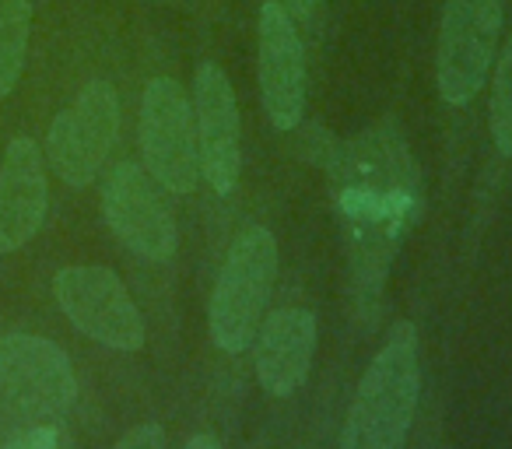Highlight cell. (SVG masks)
<instances>
[{
  "instance_id": "cell-18",
  "label": "cell",
  "mask_w": 512,
  "mask_h": 449,
  "mask_svg": "<svg viewBox=\"0 0 512 449\" xmlns=\"http://www.w3.org/2000/svg\"><path fill=\"white\" fill-rule=\"evenodd\" d=\"M183 449H221V442L218 439H214V435H193V439L190 442H186V446Z\"/></svg>"
},
{
  "instance_id": "cell-12",
  "label": "cell",
  "mask_w": 512,
  "mask_h": 449,
  "mask_svg": "<svg viewBox=\"0 0 512 449\" xmlns=\"http://www.w3.org/2000/svg\"><path fill=\"white\" fill-rule=\"evenodd\" d=\"M50 204L43 151L32 137H15L0 165V253H15L39 232Z\"/></svg>"
},
{
  "instance_id": "cell-15",
  "label": "cell",
  "mask_w": 512,
  "mask_h": 449,
  "mask_svg": "<svg viewBox=\"0 0 512 449\" xmlns=\"http://www.w3.org/2000/svg\"><path fill=\"white\" fill-rule=\"evenodd\" d=\"M491 141L502 155H512V36L491 81Z\"/></svg>"
},
{
  "instance_id": "cell-8",
  "label": "cell",
  "mask_w": 512,
  "mask_h": 449,
  "mask_svg": "<svg viewBox=\"0 0 512 449\" xmlns=\"http://www.w3.org/2000/svg\"><path fill=\"white\" fill-rule=\"evenodd\" d=\"M120 130V102L113 85L92 81L81 88V95L53 120L50 127V162L67 186H88L102 162L109 158Z\"/></svg>"
},
{
  "instance_id": "cell-2",
  "label": "cell",
  "mask_w": 512,
  "mask_h": 449,
  "mask_svg": "<svg viewBox=\"0 0 512 449\" xmlns=\"http://www.w3.org/2000/svg\"><path fill=\"white\" fill-rule=\"evenodd\" d=\"M421 393L418 330L414 323H393L390 337L365 369L355 404L341 432V449H397L411 432Z\"/></svg>"
},
{
  "instance_id": "cell-19",
  "label": "cell",
  "mask_w": 512,
  "mask_h": 449,
  "mask_svg": "<svg viewBox=\"0 0 512 449\" xmlns=\"http://www.w3.org/2000/svg\"><path fill=\"white\" fill-rule=\"evenodd\" d=\"M285 4H288V11H292V15H309L320 0H285Z\"/></svg>"
},
{
  "instance_id": "cell-1",
  "label": "cell",
  "mask_w": 512,
  "mask_h": 449,
  "mask_svg": "<svg viewBox=\"0 0 512 449\" xmlns=\"http://www.w3.org/2000/svg\"><path fill=\"white\" fill-rule=\"evenodd\" d=\"M330 190L351 253V278L362 306L379 299L390 264L418 218L421 179L404 134L390 123L369 127L337 148Z\"/></svg>"
},
{
  "instance_id": "cell-3",
  "label": "cell",
  "mask_w": 512,
  "mask_h": 449,
  "mask_svg": "<svg viewBox=\"0 0 512 449\" xmlns=\"http://www.w3.org/2000/svg\"><path fill=\"white\" fill-rule=\"evenodd\" d=\"M274 278H278V239L264 225H253L232 243L211 295L207 327L221 351L239 355L253 344L271 302Z\"/></svg>"
},
{
  "instance_id": "cell-4",
  "label": "cell",
  "mask_w": 512,
  "mask_h": 449,
  "mask_svg": "<svg viewBox=\"0 0 512 449\" xmlns=\"http://www.w3.org/2000/svg\"><path fill=\"white\" fill-rule=\"evenodd\" d=\"M502 29V0H446L435 81L449 106H467L488 81Z\"/></svg>"
},
{
  "instance_id": "cell-17",
  "label": "cell",
  "mask_w": 512,
  "mask_h": 449,
  "mask_svg": "<svg viewBox=\"0 0 512 449\" xmlns=\"http://www.w3.org/2000/svg\"><path fill=\"white\" fill-rule=\"evenodd\" d=\"M113 449H165V428L158 421H144V425L130 428Z\"/></svg>"
},
{
  "instance_id": "cell-13",
  "label": "cell",
  "mask_w": 512,
  "mask_h": 449,
  "mask_svg": "<svg viewBox=\"0 0 512 449\" xmlns=\"http://www.w3.org/2000/svg\"><path fill=\"white\" fill-rule=\"evenodd\" d=\"M316 334L320 327L309 309H274L256 330V379L271 397H292L309 379Z\"/></svg>"
},
{
  "instance_id": "cell-11",
  "label": "cell",
  "mask_w": 512,
  "mask_h": 449,
  "mask_svg": "<svg viewBox=\"0 0 512 449\" xmlns=\"http://www.w3.org/2000/svg\"><path fill=\"white\" fill-rule=\"evenodd\" d=\"M193 123H197L200 172L207 176L214 193H232L239 183L242 151H239V109L225 71L211 60L197 67L193 81Z\"/></svg>"
},
{
  "instance_id": "cell-7",
  "label": "cell",
  "mask_w": 512,
  "mask_h": 449,
  "mask_svg": "<svg viewBox=\"0 0 512 449\" xmlns=\"http://www.w3.org/2000/svg\"><path fill=\"white\" fill-rule=\"evenodd\" d=\"M0 390L22 414L64 418L78 397L71 358L36 334H11L0 341Z\"/></svg>"
},
{
  "instance_id": "cell-10",
  "label": "cell",
  "mask_w": 512,
  "mask_h": 449,
  "mask_svg": "<svg viewBox=\"0 0 512 449\" xmlns=\"http://www.w3.org/2000/svg\"><path fill=\"white\" fill-rule=\"evenodd\" d=\"M260 99L274 130L299 127L306 109V53L278 0L260 8Z\"/></svg>"
},
{
  "instance_id": "cell-9",
  "label": "cell",
  "mask_w": 512,
  "mask_h": 449,
  "mask_svg": "<svg viewBox=\"0 0 512 449\" xmlns=\"http://www.w3.org/2000/svg\"><path fill=\"white\" fill-rule=\"evenodd\" d=\"M102 211L123 246L144 260H172L179 246L176 218L151 176L134 162H120L102 186Z\"/></svg>"
},
{
  "instance_id": "cell-16",
  "label": "cell",
  "mask_w": 512,
  "mask_h": 449,
  "mask_svg": "<svg viewBox=\"0 0 512 449\" xmlns=\"http://www.w3.org/2000/svg\"><path fill=\"white\" fill-rule=\"evenodd\" d=\"M0 449H67V439L53 418H39L36 425L18 428L11 439L0 442Z\"/></svg>"
},
{
  "instance_id": "cell-6",
  "label": "cell",
  "mask_w": 512,
  "mask_h": 449,
  "mask_svg": "<svg viewBox=\"0 0 512 449\" xmlns=\"http://www.w3.org/2000/svg\"><path fill=\"white\" fill-rule=\"evenodd\" d=\"M60 309L81 334L116 351L144 344V316L109 267H64L53 281Z\"/></svg>"
},
{
  "instance_id": "cell-14",
  "label": "cell",
  "mask_w": 512,
  "mask_h": 449,
  "mask_svg": "<svg viewBox=\"0 0 512 449\" xmlns=\"http://www.w3.org/2000/svg\"><path fill=\"white\" fill-rule=\"evenodd\" d=\"M32 29V4L29 0H4L0 4V99L18 85L25 67Z\"/></svg>"
},
{
  "instance_id": "cell-5",
  "label": "cell",
  "mask_w": 512,
  "mask_h": 449,
  "mask_svg": "<svg viewBox=\"0 0 512 449\" xmlns=\"http://www.w3.org/2000/svg\"><path fill=\"white\" fill-rule=\"evenodd\" d=\"M141 151L151 179L169 193H193L200 183L197 123L183 88L155 78L141 99Z\"/></svg>"
}]
</instances>
